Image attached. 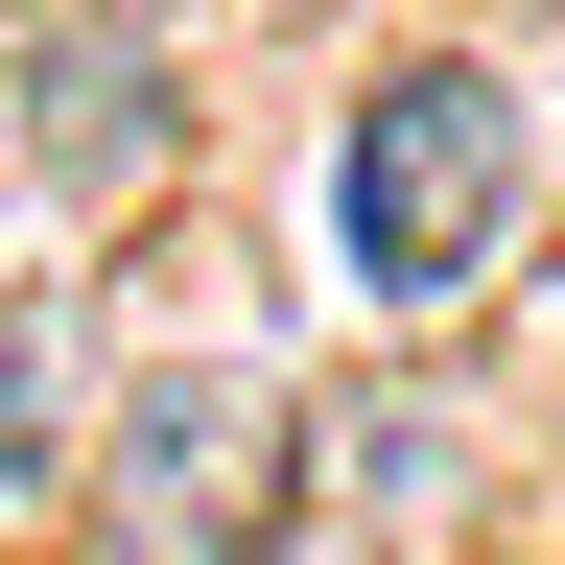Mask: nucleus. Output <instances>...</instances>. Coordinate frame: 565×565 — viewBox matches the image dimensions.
<instances>
[{
  "mask_svg": "<svg viewBox=\"0 0 565 565\" xmlns=\"http://www.w3.org/2000/svg\"><path fill=\"white\" fill-rule=\"evenodd\" d=\"M282 448H307V401L236 330H166L118 377V424H71V542L95 565H259L282 542Z\"/></svg>",
  "mask_w": 565,
  "mask_h": 565,
  "instance_id": "nucleus-1",
  "label": "nucleus"
},
{
  "mask_svg": "<svg viewBox=\"0 0 565 565\" xmlns=\"http://www.w3.org/2000/svg\"><path fill=\"white\" fill-rule=\"evenodd\" d=\"M519 95H494L471 47H424V71H377L353 95V141H330V259H353V307H401V330H448L471 282H494V236H519Z\"/></svg>",
  "mask_w": 565,
  "mask_h": 565,
  "instance_id": "nucleus-2",
  "label": "nucleus"
},
{
  "mask_svg": "<svg viewBox=\"0 0 565 565\" xmlns=\"http://www.w3.org/2000/svg\"><path fill=\"white\" fill-rule=\"evenodd\" d=\"M0 141L71 189V212H141L189 166V71H166V24L141 0H47L24 47H0Z\"/></svg>",
  "mask_w": 565,
  "mask_h": 565,
  "instance_id": "nucleus-3",
  "label": "nucleus"
},
{
  "mask_svg": "<svg viewBox=\"0 0 565 565\" xmlns=\"http://www.w3.org/2000/svg\"><path fill=\"white\" fill-rule=\"evenodd\" d=\"M471 471H494V448H471V401H424V377L377 401V377H353V401L307 424V448H282V519H307V494H330L353 542H401V565H424V542L471 519Z\"/></svg>",
  "mask_w": 565,
  "mask_h": 565,
  "instance_id": "nucleus-4",
  "label": "nucleus"
},
{
  "mask_svg": "<svg viewBox=\"0 0 565 565\" xmlns=\"http://www.w3.org/2000/svg\"><path fill=\"white\" fill-rule=\"evenodd\" d=\"M24 519H71V307L0 282V542Z\"/></svg>",
  "mask_w": 565,
  "mask_h": 565,
  "instance_id": "nucleus-5",
  "label": "nucleus"
}]
</instances>
